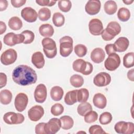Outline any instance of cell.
<instances>
[{"instance_id": "1", "label": "cell", "mask_w": 134, "mask_h": 134, "mask_svg": "<svg viewBox=\"0 0 134 134\" xmlns=\"http://www.w3.org/2000/svg\"><path fill=\"white\" fill-rule=\"evenodd\" d=\"M12 79L15 83L27 86L35 84L37 80L36 71L26 65H19L16 67L12 72Z\"/></svg>"}, {"instance_id": "2", "label": "cell", "mask_w": 134, "mask_h": 134, "mask_svg": "<svg viewBox=\"0 0 134 134\" xmlns=\"http://www.w3.org/2000/svg\"><path fill=\"white\" fill-rule=\"evenodd\" d=\"M41 43L46 56L49 59L54 58L57 53L55 42L50 38H44L42 40Z\"/></svg>"}, {"instance_id": "3", "label": "cell", "mask_w": 134, "mask_h": 134, "mask_svg": "<svg viewBox=\"0 0 134 134\" xmlns=\"http://www.w3.org/2000/svg\"><path fill=\"white\" fill-rule=\"evenodd\" d=\"M60 54L63 57H67L73 51V41L72 38L68 36L62 37L60 40Z\"/></svg>"}, {"instance_id": "4", "label": "cell", "mask_w": 134, "mask_h": 134, "mask_svg": "<svg viewBox=\"0 0 134 134\" xmlns=\"http://www.w3.org/2000/svg\"><path fill=\"white\" fill-rule=\"evenodd\" d=\"M25 37L23 34H15L14 32H9L6 34L3 38L4 43L10 47L23 43Z\"/></svg>"}, {"instance_id": "5", "label": "cell", "mask_w": 134, "mask_h": 134, "mask_svg": "<svg viewBox=\"0 0 134 134\" xmlns=\"http://www.w3.org/2000/svg\"><path fill=\"white\" fill-rule=\"evenodd\" d=\"M114 129L117 133L132 134L134 132V124L132 122L120 121L115 124Z\"/></svg>"}, {"instance_id": "6", "label": "cell", "mask_w": 134, "mask_h": 134, "mask_svg": "<svg viewBox=\"0 0 134 134\" xmlns=\"http://www.w3.org/2000/svg\"><path fill=\"white\" fill-rule=\"evenodd\" d=\"M3 120L7 124L16 125L23 123L25 120V117L21 114L9 111L4 114Z\"/></svg>"}, {"instance_id": "7", "label": "cell", "mask_w": 134, "mask_h": 134, "mask_svg": "<svg viewBox=\"0 0 134 134\" xmlns=\"http://www.w3.org/2000/svg\"><path fill=\"white\" fill-rule=\"evenodd\" d=\"M120 58L118 54L113 53L108 55L105 61L104 66L105 68L110 71L116 70L120 64Z\"/></svg>"}, {"instance_id": "8", "label": "cell", "mask_w": 134, "mask_h": 134, "mask_svg": "<svg viewBox=\"0 0 134 134\" xmlns=\"http://www.w3.org/2000/svg\"><path fill=\"white\" fill-rule=\"evenodd\" d=\"M17 58L16 50L13 49H8L2 53L1 56V62L5 65H8L14 63Z\"/></svg>"}, {"instance_id": "9", "label": "cell", "mask_w": 134, "mask_h": 134, "mask_svg": "<svg viewBox=\"0 0 134 134\" xmlns=\"http://www.w3.org/2000/svg\"><path fill=\"white\" fill-rule=\"evenodd\" d=\"M61 128V122L60 119L53 118L46 124L44 131L46 134H55Z\"/></svg>"}, {"instance_id": "10", "label": "cell", "mask_w": 134, "mask_h": 134, "mask_svg": "<svg viewBox=\"0 0 134 134\" xmlns=\"http://www.w3.org/2000/svg\"><path fill=\"white\" fill-rule=\"evenodd\" d=\"M28 103V96L24 93H18L15 98L14 105L15 108L18 111L22 112L26 108Z\"/></svg>"}, {"instance_id": "11", "label": "cell", "mask_w": 134, "mask_h": 134, "mask_svg": "<svg viewBox=\"0 0 134 134\" xmlns=\"http://www.w3.org/2000/svg\"><path fill=\"white\" fill-rule=\"evenodd\" d=\"M111 82L110 75L104 72L98 73L93 79V83L95 85L98 87H103L108 85Z\"/></svg>"}, {"instance_id": "12", "label": "cell", "mask_w": 134, "mask_h": 134, "mask_svg": "<svg viewBox=\"0 0 134 134\" xmlns=\"http://www.w3.org/2000/svg\"><path fill=\"white\" fill-rule=\"evenodd\" d=\"M47 96V90L43 84H40L37 86L34 92V98L36 102L43 103L45 102Z\"/></svg>"}, {"instance_id": "13", "label": "cell", "mask_w": 134, "mask_h": 134, "mask_svg": "<svg viewBox=\"0 0 134 134\" xmlns=\"http://www.w3.org/2000/svg\"><path fill=\"white\" fill-rule=\"evenodd\" d=\"M44 113L43 108L40 105H35L30 108L28 111L29 118L33 121L39 120Z\"/></svg>"}, {"instance_id": "14", "label": "cell", "mask_w": 134, "mask_h": 134, "mask_svg": "<svg viewBox=\"0 0 134 134\" xmlns=\"http://www.w3.org/2000/svg\"><path fill=\"white\" fill-rule=\"evenodd\" d=\"M88 28L90 33L94 36H99L101 35L103 30V25L102 22L97 18L91 19L88 23Z\"/></svg>"}, {"instance_id": "15", "label": "cell", "mask_w": 134, "mask_h": 134, "mask_svg": "<svg viewBox=\"0 0 134 134\" xmlns=\"http://www.w3.org/2000/svg\"><path fill=\"white\" fill-rule=\"evenodd\" d=\"M21 16L27 22L33 23L36 21L38 14L32 7H26L21 10Z\"/></svg>"}, {"instance_id": "16", "label": "cell", "mask_w": 134, "mask_h": 134, "mask_svg": "<svg viewBox=\"0 0 134 134\" xmlns=\"http://www.w3.org/2000/svg\"><path fill=\"white\" fill-rule=\"evenodd\" d=\"M101 3L99 0H90L85 6L86 12L90 15H94L99 13L100 9Z\"/></svg>"}, {"instance_id": "17", "label": "cell", "mask_w": 134, "mask_h": 134, "mask_svg": "<svg viewBox=\"0 0 134 134\" xmlns=\"http://www.w3.org/2000/svg\"><path fill=\"white\" fill-rule=\"evenodd\" d=\"M105 57V51L100 48H96L91 53V59L95 63H100L103 62Z\"/></svg>"}, {"instance_id": "18", "label": "cell", "mask_w": 134, "mask_h": 134, "mask_svg": "<svg viewBox=\"0 0 134 134\" xmlns=\"http://www.w3.org/2000/svg\"><path fill=\"white\" fill-rule=\"evenodd\" d=\"M114 44L116 51L122 52L125 51L127 49L129 45V41L127 38L121 37L116 40Z\"/></svg>"}, {"instance_id": "19", "label": "cell", "mask_w": 134, "mask_h": 134, "mask_svg": "<svg viewBox=\"0 0 134 134\" xmlns=\"http://www.w3.org/2000/svg\"><path fill=\"white\" fill-rule=\"evenodd\" d=\"M31 62L34 65L37 69L42 68L45 64V60L43 54L40 51L34 53L31 57Z\"/></svg>"}, {"instance_id": "20", "label": "cell", "mask_w": 134, "mask_h": 134, "mask_svg": "<svg viewBox=\"0 0 134 134\" xmlns=\"http://www.w3.org/2000/svg\"><path fill=\"white\" fill-rule=\"evenodd\" d=\"M93 102L95 107L99 109H104L107 104V99L102 93H96L93 98Z\"/></svg>"}, {"instance_id": "21", "label": "cell", "mask_w": 134, "mask_h": 134, "mask_svg": "<svg viewBox=\"0 0 134 134\" xmlns=\"http://www.w3.org/2000/svg\"><path fill=\"white\" fill-rule=\"evenodd\" d=\"M40 34L46 38L51 37L54 34V29L52 25L49 24L41 25L39 28Z\"/></svg>"}, {"instance_id": "22", "label": "cell", "mask_w": 134, "mask_h": 134, "mask_svg": "<svg viewBox=\"0 0 134 134\" xmlns=\"http://www.w3.org/2000/svg\"><path fill=\"white\" fill-rule=\"evenodd\" d=\"M87 66V62L83 59H79L75 60L72 64L73 70L77 72H80L84 75Z\"/></svg>"}, {"instance_id": "23", "label": "cell", "mask_w": 134, "mask_h": 134, "mask_svg": "<svg viewBox=\"0 0 134 134\" xmlns=\"http://www.w3.org/2000/svg\"><path fill=\"white\" fill-rule=\"evenodd\" d=\"M64 91L62 88L59 86L52 87L50 90V96L54 101L60 100L63 95Z\"/></svg>"}, {"instance_id": "24", "label": "cell", "mask_w": 134, "mask_h": 134, "mask_svg": "<svg viewBox=\"0 0 134 134\" xmlns=\"http://www.w3.org/2000/svg\"><path fill=\"white\" fill-rule=\"evenodd\" d=\"M78 90L69 91L64 96V102L68 105H72L77 102V93Z\"/></svg>"}, {"instance_id": "25", "label": "cell", "mask_w": 134, "mask_h": 134, "mask_svg": "<svg viewBox=\"0 0 134 134\" xmlns=\"http://www.w3.org/2000/svg\"><path fill=\"white\" fill-rule=\"evenodd\" d=\"M8 24L9 27L14 30H18L20 29L23 26L22 21L17 16L11 17L8 21Z\"/></svg>"}, {"instance_id": "26", "label": "cell", "mask_w": 134, "mask_h": 134, "mask_svg": "<svg viewBox=\"0 0 134 134\" xmlns=\"http://www.w3.org/2000/svg\"><path fill=\"white\" fill-rule=\"evenodd\" d=\"M105 12L108 15L114 14L117 9V5L116 3L114 1H107L104 5Z\"/></svg>"}, {"instance_id": "27", "label": "cell", "mask_w": 134, "mask_h": 134, "mask_svg": "<svg viewBox=\"0 0 134 134\" xmlns=\"http://www.w3.org/2000/svg\"><path fill=\"white\" fill-rule=\"evenodd\" d=\"M12 99V93L8 90H3L0 92V102L3 105L9 104Z\"/></svg>"}, {"instance_id": "28", "label": "cell", "mask_w": 134, "mask_h": 134, "mask_svg": "<svg viewBox=\"0 0 134 134\" xmlns=\"http://www.w3.org/2000/svg\"><path fill=\"white\" fill-rule=\"evenodd\" d=\"M60 120L61 122V128L64 130L71 129L74 125L73 119L69 116H63L60 117Z\"/></svg>"}, {"instance_id": "29", "label": "cell", "mask_w": 134, "mask_h": 134, "mask_svg": "<svg viewBox=\"0 0 134 134\" xmlns=\"http://www.w3.org/2000/svg\"><path fill=\"white\" fill-rule=\"evenodd\" d=\"M92 110V106L90 103L83 102L78 105L77 111L79 115L81 116H84L88 112Z\"/></svg>"}, {"instance_id": "30", "label": "cell", "mask_w": 134, "mask_h": 134, "mask_svg": "<svg viewBox=\"0 0 134 134\" xmlns=\"http://www.w3.org/2000/svg\"><path fill=\"white\" fill-rule=\"evenodd\" d=\"M117 35L116 33L112 29L107 26L101 33L102 38L105 41H110Z\"/></svg>"}, {"instance_id": "31", "label": "cell", "mask_w": 134, "mask_h": 134, "mask_svg": "<svg viewBox=\"0 0 134 134\" xmlns=\"http://www.w3.org/2000/svg\"><path fill=\"white\" fill-rule=\"evenodd\" d=\"M118 18L121 21H127L130 17V12L126 7H121L119 9L117 13Z\"/></svg>"}, {"instance_id": "32", "label": "cell", "mask_w": 134, "mask_h": 134, "mask_svg": "<svg viewBox=\"0 0 134 134\" xmlns=\"http://www.w3.org/2000/svg\"><path fill=\"white\" fill-rule=\"evenodd\" d=\"M123 64L126 68H130L134 65V53L133 52H128L124 55Z\"/></svg>"}, {"instance_id": "33", "label": "cell", "mask_w": 134, "mask_h": 134, "mask_svg": "<svg viewBox=\"0 0 134 134\" xmlns=\"http://www.w3.org/2000/svg\"><path fill=\"white\" fill-rule=\"evenodd\" d=\"M70 82L72 86L77 88L81 87L83 85L84 79L82 76L79 74H74L71 76Z\"/></svg>"}, {"instance_id": "34", "label": "cell", "mask_w": 134, "mask_h": 134, "mask_svg": "<svg viewBox=\"0 0 134 134\" xmlns=\"http://www.w3.org/2000/svg\"><path fill=\"white\" fill-rule=\"evenodd\" d=\"M53 24L56 27L62 26L65 22V18L64 16L59 12H56L53 14L52 16Z\"/></svg>"}, {"instance_id": "35", "label": "cell", "mask_w": 134, "mask_h": 134, "mask_svg": "<svg viewBox=\"0 0 134 134\" xmlns=\"http://www.w3.org/2000/svg\"><path fill=\"white\" fill-rule=\"evenodd\" d=\"M89 97V92L87 89L83 88L77 90V100L80 103L86 102Z\"/></svg>"}, {"instance_id": "36", "label": "cell", "mask_w": 134, "mask_h": 134, "mask_svg": "<svg viewBox=\"0 0 134 134\" xmlns=\"http://www.w3.org/2000/svg\"><path fill=\"white\" fill-rule=\"evenodd\" d=\"M38 16L39 19L43 21L49 20L51 17V11L47 7H43L39 9Z\"/></svg>"}, {"instance_id": "37", "label": "cell", "mask_w": 134, "mask_h": 134, "mask_svg": "<svg viewBox=\"0 0 134 134\" xmlns=\"http://www.w3.org/2000/svg\"><path fill=\"white\" fill-rule=\"evenodd\" d=\"M58 7L62 12L66 13L70 10L72 3L69 0H60L58 2Z\"/></svg>"}, {"instance_id": "38", "label": "cell", "mask_w": 134, "mask_h": 134, "mask_svg": "<svg viewBox=\"0 0 134 134\" xmlns=\"http://www.w3.org/2000/svg\"><path fill=\"white\" fill-rule=\"evenodd\" d=\"M113 119L111 114L107 111L102 113L99 118V121L102 125H107L109 124Z\"/></svg>"}, {"instance_id": "39", "label": "cell", "mask_w": 134, "mask_h": 134, "mask_svg": "<svg viewBox=\"0 0 134 134\" xmlns=\"http://www.w3.org/2000/svg\"><path fill=\"white\" fill-rule=\"evenodd\" d=\"M74 52L77 56L83 57L86 54L87 49L86 47L82 44H78L74 47Z\"/></svg>"}, {"instance_id": "40", "label": "cell", "mask_w": 134, "mask_h": 134, "mask_svg": "<svg viewBox=\"0 0 134 134\" xmlns=\"http://www.w3.org/2000/svg\"><path fill=\"white\" fill-rule=\"evenodd\" d=\"M98 114L93 110H91L84 116V121L86 123H92L96 121L98 118Z\"/></svg>"}, {"instance_id": "41", "label": "cell", "mask_w": 134, "mask_h": 134, "mask_svg": "<svg viewBox=\"0 0 134 134\" xmlns=\"http://www.w3.org/2000/svg\"><path fill=\"white\" fill-rule=\"evenodd\" d=\"M25 37V40L23 42L24 44H29L33 42L35 39V34L34 33L29 30H26L23 31L21 32Z\"/></svg>"}, {"instance_id": "42", "label": "cell", "mask_w": 134, "mask_h": 134, "mask_svg": "<svg viewBox=\"0 0 134 134\" xmlns=\"http://www.w3.org/2000/svg\"><path fill=\"white\" fill-rule=\"evenodd\" d=\"M63 111L64 107L63 105L60 103H56L54 104L51 108V113L55 116L60 115Z\"/></svg>"}, {"instance_id": "43", "label": "cell", "mask_w": 134, "mask_h": 134, "mask_svg": "<svg viewBox=\"0 0 134 134\" xmlns=\"http://www.w3.org/2000/svg\"><path fill=\"white\" fill-rule=\"evenodd\" d=\"M88 132L90 134H103L106 133V132L103 130L102 127L98 125L91 126L88 129Z\"/></svg>"}, {"instance_id": "44", "label": "cell", "mask_w": 134, "mask_h": 134, "mask_svg": "<svg viewBox=\"0 0 134 134\" xmlns=\"http://www.w3.org/2000/svg\"><path fill=\"white\" fill-rule=\"evenodd\" d=\"M107 27L112 29L118 35L121 31V27L117 21H110L107 24Z\"/></svg>"}, {"instance_id": "45", "label": "cell", "mask_w": 134, "mask_h": 134, "mask_svg": "<svg viewBox=\"0 0 134 134\" xmlns=\"http://www.w3.org/2000/svg\"><path fill=\"white\" fill-rule=\"evenodd\" d=\"M36 3L40 6H52L57 3L56 1H49V0H36Z\"/></svg>"}, {"instance_id": "46", "label": "cell", "mask_w": 134, "mask_h": 134, "mask_svg": "<svg viewBox=\"0 0 134 134\" xmlns=\"http://www.w3.org/2000/svg\"><path fill=\"white\" fill-rule=\"evenodd\" d=\"M45 122H40L37 124L35 127V132L37 134H46L44 131Z\"/></svg>"}, {"instance_id": "47", "label": "cell", "mask_w": 134, "mask_h": 134, "mask_svg": "<svg viewBox=\"0 0 134 134\" xmlns=\"http://www.w3.org/2000/svg\"><path fill=\"white\" fill-rule=\"evenodd\" d=\"M11 4L15 8H19L23 6L26 2V0H11Z\"/></svg>"}, {"instance_id": "48", "label": "cell", "mask_w": 134, "mask_h": 134, "mask_svg": "<svg viewBox=\"0 0 134 134\" xmlns=\"http://www.w3.org/2000/svg\"><path fill=\"white\" fill-rule=\"evenodd\" d=\"M105 51L106 52V53L109 55L113 53H115L116 52L115 50V48L114 46V44L113 43H110V44H107L106 45L105 47Z\"/></svg>"}, {"instance_id": "49", "label": "cell", "mask_w": 134, "mask_h": 134, "mask_svg": "<svg viewBox=\"0 0 134 134\" xmlns=\"http://www.w3.org/2000/svg\"><path fill=\"white\" fill-rule=\"evenodd\" d=\"M7 83V76L6 75L3 73L1 72L0 73V88H3L5 86Z\"/></svg>"}, {"instance_id": "50", "label": "cell", "mask_w": 134, "mask_h": 134, "mask_svg": "<svg viewBox=\"0 0 134 134\" xmlns=\"http://www.w3.org/2000/svg\"><path fill=\"white\" fill-rule=\"evenodd\" d=\"M8 6V2L6 0L0 1V11H3L6 9Z\"/></svg>"}, {"instance_id": "51", "label": "cell", "mask_w": 134, "mask_h": 134, "mask_svg": "<svg viewBox=\"0 0 134 134\" xmlns=\"http://www.w3.org/2000/svg\"><path fill=\"white\" fill-rule=\"evenodd\" d=\"M133 69H131L129 70L127 72V77L131 81H134V75H133Z\"/></svg>"}, {"instance_id": "52", "label": "cell", "mask_w": 134, "mask_h": 134, "mask_svg": "<svg viewBox=\"0 0 134 134\" xmlns=\"http://www.w3.org/2000/svg\"><path fill=\"white\" fill-rule=\"evenodd\" d=\"M6 25L5 23L2 21H0V34L2 35L6 31Z\"/></svg>"}, {"instance_id": "53", "label": "cell", "mask_w": 134, "mask_h": 134, "mask_svg": "<svg viewBox=\"0 0 134 134\" xmlns=\"http://www.w3.org/2000/svg\"><path fill=\"white\" fill-rule=\"evenodd\" d=\"M123 2L126 5H130L133 2V0H127V1H123Z\"/></svg>"}]
</instances>
